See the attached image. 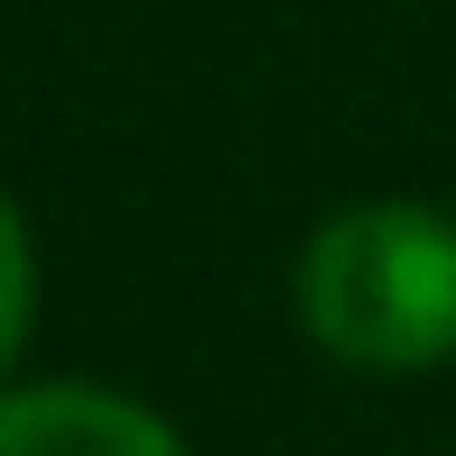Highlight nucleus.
Wrapping results in <instances>:
<instances>
[{"instance_id": "nucleus-1", "label": "nucleus", "mask_w": 456, "mask_h": 456, "mask_svg": "<svg viewBox=\"0 0 456 456\" xmlns=\"http://www.w3.org/2000/svg\"><path fill=\"white\" fill-rule=\"evenodd\" d=\"M298 317L363 372H419L456 354V224L428 205H354L298 261Z\"/></svg>"}, {"instance_id": "nucleus-2", "label": "nucleus", "mask_w": 456, "mask_h": 456, "mask_svg": "<svg viewBox=\"0 0 456 456\" xmlns=\"http://www.w3.org/2000/svg\"><path fill=\"white\" fill-rule=\"evenodd\" d=\"M0 456H186V447L131 391L28 382V391H0Z\"/></svg>"}, {"instance_id": "nucleus-3", "label": "nucleus", "mask_w": 456, "mask_h": 456, "mask_svg": "<svg viewBox=\"0 0 456 456\" xmlns=\"http://www.w3.org/2000/svg\"><path fill=\"white\" fill-rule=\"evenodd\" d=\"M28 307H37V252H28V224H19V205L0 196V372H10L19 336H28Z\"/></svg>"}]
</instances>
